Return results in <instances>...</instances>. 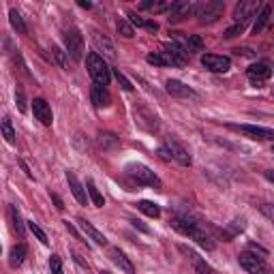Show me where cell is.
Masks as SVG:
<instances>
[{"mask_svg":"<svg viewBox=\"0 0 274 274\" xmlns=\"http://www.w3.org/2000/svg\"><path fill=\"white\" fill-rule=\"evenodd\" d=\"M86 67H88V73H90V77H93V82L97 84V86H107L109 84V79H111V69L107 67V63L103 58H101L97 52H93V54H88V58H86Z\"/></svg>","mask_w":274,"mask_h":274,"instance_id":"6da1fadb","label":"cell"},{"mask_svg":"<svg viewBox=\"0 0 274 274\" xmlns=\"http://www.w3.org/2000/svg\"><path fill=\"white\" fill-rule=\"evenodd\" d=\"M127 176H131L141 187H152V189H157V191L163 189V182H161V178L152 169H148L146 165H141V163L127 165Z\"/></svg>","mask_w":274,"mask_h":274,"instance_id":"7a4b0ae2","label":"cell"},{"mask_svg":"<svg viewBox=\"0 0 274 274\" xmlns=\"http://www.w3.org/2000/svg\"><path fill=\"white\" fill-rule=\"evenodd\" d=\"M225 11V3L223 0H201L195 5V17L199 24H212L223 15Z\"/></svg>","mask_w":274,"mask_h":274,"instance_id":"3957f363","label":"cell"},{"mask_svg":"<svg viewBox=\"0 0 274 274\" xmlns=\"http://www.w3.org/2000/svg\"><path fill=\"white\" fill-rule=\"evenodd\" d=\"M63 39H65L67 56H71L73 60H82V56H84V37H82V33L71 26V28L65 30Z\"/></svg>","mask_w":274,"mask_h":274,"instance_id":"277c9868","label":"cell"},{"mask_svg":"<svg viewBox=\"0 0 274 274\" xmlns=\"http://www.w3.org/2000/svg\"><path fill=\"white\" fill-rule=\"evenodd\" d=\"M238 261H240V266L245 268L249 274H272V268L266 263V259H263V257H257L255 253H251V251L240 253V255H238Z\"/></svg>","mask_w":274,"mask_h":274,"instance_id":"5b68a950","label":"cell"},{"mask_svg":"<svg viewBox=\"0 0 274 274\" xmlns=\"http://www.w3.org/2000/svg\"><path fill=\"white\" fill-rule=\"evenodd\" d=\"M171 35H174V43L180 45L189 56L204 49V41H201V37H197V35H185V33H171Z\"/></svg>","mask_w":274,"mask_h":274,"instance_id":"8992f818","label":"cell"},{"mask_svg":"<svg viewBox=\"0 0 274 274\" xmlns=\"http://www.w3.org/2000/svg\"><path fill=\"white\" fill-rule=\"evenodd\" d=\"M201 65H204L212 73H227L231 69V60L227 56H217V54H204L201 56Z\"/></svg>","mask_w":274,"mask_h":274,"instance_id":"52a82bcc","label":"cell"},{"mask_svg":"<svg viewBox=\"0 0 274 274\" xmlns=\"http://www.w3.org/2000/svg\"><path fill=\"white\" fill-rule=\"evenodd\" d=\"M195 5L193 0H176V3H171V9H169V22H180V19H185L189 15L195 13Z\"/></svg>","mask_w":274,"mask_h":274,"instance_id":"ba28073f","label":"cell"},{"mask_svg":"<svg viewBox=\"0 0 274 274\" xmlns=\"http://www.w3.org/2000/svg\"><path fill=\"white\" fill-rule=\"evenodd\" d=\"M165 56H167V60H169V67H185L187 63H189V54L182 49L180 45H176L174 41L171 43H167V45H163V49H161Z\"/></svg>","mask_w":274,"mask_h":274,"instance_id":"9c48e42d","label":"cell"},{"mask_svg":"<svg viewBox=\"0 0 274 274\" xmlns=\"http://www.w3.org/2000/svg\"><path fill=\"white\" fill-rule=\"evenodd\" d=\"M257 9H259V5L255 3V0H242V3L236 7V11H233V22L247 26L249 19L255 17Z\"/></svg>","mask_w":274,"mask_h":274,"instance_id":"30bf717a","label":"cell"},{"mask_svg":"<svg viewBox=\"0 0 274 274\" xmlns=\"http://www.w3.org/2000/svg\"><path fill=\"white\" fill-rule=\"evenodd\" d=\"M231 129L240 131V133H245V135H247V137H251V139H266V141H272V139H274V131H272V129H266V127L231 125Z\"/></svg>","mask_w":274,"mask_h":274,"instance_id":"8fae6325","label":"cell"},{"mask_svg":"<svg viewBox=\"0 0 274 274\" xmlns=\"http://www.w3.org/2000/svg\"><path fill=\"white\" fill-rule=\"evenodd\" d=\"M33 111H35V118L43 127H52L54 114H52V107H49V103H47L45 99H35L33 101Z\"/></svg>","mask_w":274,"mask_h":274,"instance_id":"7c38bea8","label":"cell"},{"mask_svg":"<svg viewBox=\"0 0 274 274\" xmlns=\"http://www.w3.org/2000/svg\"><path fill=\"white\" fill-rule=\"evenodd\" d=\"M247 75H249V79L255 86H263V82H268V79H270L272 69H270L268 63H257V65H251L247 69Z\"/></svg>","mask_w":274,"mask_h":274,"instance_id":"4fadbf2b","label":"cell"},{"mask_svg":"<svg viewBox=\"0 0 274 274\" xmlns=\"http://www.w3.org/2000/svg\"><path fill=\"white\" fill-rule=\"evenodd\" d=\"M165 90H167L171 97H180V99H199V95L195 93V90L189 88L187 84L178 82V79H167Z\"/></svg>","mask_w":274,"mask_h":274,"instance_id":"5bb4252c","label":"cell"},{"mask_svg":"<svg viewBox=\"0 0 274 274\" xmlns=\"http://www.w3.org/2000/svg\"><path fill=\"white\" fill-rule=\"evenodd\" d=\"M165 146H167V150H169V155H171V161H178L180 165H191V155H189V150L182 146V144H178L176 139H167L165 141Z\"/></svg>","mask_w":274,"mask_h":274,"instance_id":"9a60e30c","label":"cell"},{"mask_svg":"<svg viewBox=\"0 0 274 274\" xmlns=\"http://www.w3.org/2000/svg\"><path fill=\"white\" fill-rule=\"evenodd\" d=\"M109 259L116 263V266L123 270V272H127V274H135V266H133V261H131L127 255L120 249H116V247H111L109 249Z\"/></svg>","mask_w":274,"mask_h":274,"instance_id":"2e32d148","label":"cell"},{"mask_svg":"<svg viewBox=\"0 0 274 274\" xmlns=\"http://www.w3.org/2000/svg\"><path fill=\"white\" fill-rule=\"evenodd\" d=\"M67 182H69V189H71V193H73V197L77 199V204L86 206V204H88V195H86V189L82 187V182L77 180V176L73 174V171H67Z\"/></svg>","mask_w":274,"mask_h":274,"instance_id":"e0dca14e","label":"cell"},{"mask_svg":"<svg viewBox=\"0 0 274 274\" xmlns=\"http://www.w3.org/2000/svg\"><path fill=\"white\" fill-rule=\"evenodd\" d=\"M77 223H79V227H82V231H84L93 242H97V245H101V247H105V245H107V238H105L103 233H101L90 221H86V219H77Z\"/></svg>","mask_w":274,"mask_h":274,"instance_id":"ac0fdd59","label":"cell"},{"mask_svg":"<svg viewBox=\"0 0 274 274\" xmlns=\"http://www.w3.org/2000/svg\"><path fill=\"white\" fill-rule=\"evenodd\" d=\"M169 223H171V227H174L176 231L182 233V236H191L193 229L197 227V223H193V219H189V217H174Z\"/></svg>","mask_w":274,"mask_h":274,"instance_id":"d6986e66","label":"cell"},{"mask_svg":"<svg viewBox=\"0 0 274 274\" xmlns=\"http://www.w3.org/2000/svg\"><path fill=\"white\" fill-rule=\"evenodd\" d=\"M93 39H95V45H97L99 52H103V54L109 56V58H114V56H116L114 43H111L105 35H101V33H97V30H95V33H93Z\"/></svg>","mask_w":274,"mask_h":274,"instance_id":"ffe728a7","label":"cell"},{"mask_svg":"<svg viewBox=\"0 0 274 274\" xmlns=\"http://www.w3.org/2000/svg\"><path fill=\"white\" fill-rule=\"evenodd\" d=\"M90 99H93V103H95L97 107H109V103H111V97H109V93H107V88L97 86V84L93 86Z\"/></svg>","mask_w":274,"mask_h":274,"instance_id":"44dd1931","label":"cell"},{"mask_svg":"<svg viewBox=\"0 0 274 274\" xmlns=\"http://www.w3.org/2000/svg\"><path fill=\"white\" fill-rule=\"evenodd\" d=\"M9 219H11V227L13 231L19 236V240H24V233H26V225L22 221V215H19V210L15 206H9Z\"/></svg>","mask_w":274,"mask_h":274,"instance_id":"7402d4cb","label":"cell"},{"mask_svg":"<svg viewBox=\"0 0 274 274\" xmlns=\"http://www.w3.org/2000/svg\"><path fill=\"white\" fill-rule=\"evenodd\" d=\"M129 24L131 26H137V28H146V30H150V33H157L159 30V24L155 22V19H144V17H139V15H135L133 11L129 13Z\"/></svg>","mask_w":274,"mask_h":274,"instance_id":"603a6c76","label":"cell"},{"mask_svg":"<svg viewBox=\"0 0 274 274\" xmlns=\"http://www.w3.org/2000/svg\"><path fill=\"white\" fill-rule=\"evenodd\" d=\"M189 238H191V240H195L197 245H199L201 249H206V251H212V249H215V242H212V238L208 236V233H206L204 229H199V225H197L195 229H193V233H191Z\"/></svg>","mask_w":274,"mask_h":274,"instance_id":"cb8c5ba5","label":"cell"},{"mask_svg":"<svg viewBox=\"0 0 274 274\" xmlns=\"http://www.w3.org/2000/svg\"><path fill=\"white\" fill-rule=\"evenodd\" d=\"M270 15H272V7H270V5H263V7H261V11L257 13V22H255V26H253V33L259 35L261 30L268 26Z\"/></svg>","mask_w":274,"mask_h":274,"instance_id":"d4e9b609","label":"cell"},{"mask_svg":"<svg viewBox=\"0 0 274 274\" xmlns=\"http://www.w3.org/2000/svg\"><path fill=\"white\" fill-rule=\"evenodd\" d=\"M26 245H17L11 249V253H9V263H11V268H19L26 259Z\"/></svg>","mask_w":274,"mask_h":274,"instance_id":"484cf974","label":"cell"},{"mask_svg":"<svg viewBox=\"0 0 274 274\" xmlns=\"http://www.w3.org/2000/svg\"><path fill=\"white\" fill-rule=\"evenodd\" d=\"M137 210L139 212H144L146 217H150V219H159L161 217V208L155 204V201H146V199H141V201H137Z\"/></svg>","mask_w":274,"mask_h":274,"instance_id":"4316f807","label":"cell"},{"mask_svg":"<svg viewBox=\"0 0 274 274\" xmlns=\"http://www.w3.org/2000/svg\"><path fill=\"white\" fill-rule=\"evenodd\" d=\"M0 131H3V137L7 139V144H15V129H13V123L11 118L5 116L3 120H0Z\"/></svg>","mask_w":274,"mask_h":274,"instance_id":"83f0119b","label":"cell"},{"mask_svg":"<svg viewBox=\"0 0 274 274\" xmlns=\"http://www.w3.org/2000/svg\"><path fill=\"white\" fill-rule=\"evenodd\" d=\"M9 22H11V26L17 30L19 35H26V33H28V28H26V22H24V17L19 15V11H17V9H11V11H9Z\"/></svg>","mask_w":274,"mask_h":274,"instance_id":"f1b7e54d","label":"cell"},{"mask_svg":"<svg viewBox=\"0 0 274 274\" xmlns=\"http://www.w3.org/2000/svg\"><path fill=\"white\" fill-rule=\"evenodd\" d=\"M86 187H88V195H90V199H93V204H95L97 208L105 206V199H103V195L99 193V189H97V185H95V180H93V178H88V180H86Z\"/></svg>","mask_w":274,"mask_h":274,"instance_id":"f546056e","label":"cell"},{"mask_svg":"<svg viewBox=\"0 0 274 274\" xmlns=\"http://www.w3.org/2000/svg\"><path fill=\"white\" fill-rule=\"evenodd\" d=\"M116 30H118V33L123 35V37H127V39H131V37L135 35V28L129 24L127 17H120V19H118V22H116Z\"/></svg>","mask_w":274,"mask_h":274,"instance_id":"4dcf8cb0","label":"cell"},{"mask_svg":"<svg viewBox=\"0 0 274 274\" xmlns=\"http://www.w3.org/2000/svg\"><path fill=\"white\" fill-rule=\"evenodd\" d=\"M52 56H54L56 65H58L60 69H67V67H69V56H67L65 49H60L58 45H52Z\"/></svg>","mask_w":274,"mask_h":274,"instance_id":"1f68e13d","label":"cell"},{"mask_svg":"<svg viewBox=\"0 0 274 274\" xmlns=\"http://www.w3.org/2000/svg\"><path fill=\"white\" fill-rule=\"evenodd\" d=\"M146 60L150 65H155V67H169V60H167V56L163 52H150L146 56Z\"/></svg>","mask_w":274,"mask_h":274,"instance_id":"d6a6232c","label":"cell"},{"mask_svg":"<svg viewBox=\"0 0 274 274\" xmlns=\"http://www.w3.org/2000/svg\"><path fill=\"white\" fill-rule=\"evenodd\" d=\"M99 144L103 148H116L118 146V137L114 133H101L99 135Z\"/></svg>","mask_w":274,"mask_h":274,"instance_id":"836d02e7","label":"cell"},{"mask_svg":"<svg viewBox=\"0 0 274 274\" xmlns=\"http://www.w3.org/2000/svg\"><path fill=\"white\" fill-rule=\"evenodd\" d=\"M28 229L35 233V236H37V240L41 242V245H49V240H47V236H45V231H43L41 227H39L35 221H30V223H28Z\"/></svg>","mask_w":274,"mask_h":274,"instance_id":"e575fe53","label":"cell"},{"mask_svg":"<svg viewBox=\"0 0 274 274\" xmlns=\"http://www.w3.org/2000/svg\"><path fill=\"white\" fill-rule=\"evenodd\" d=\"M111 73H114V77L118 79V84L123 86V88L127 90V93H131V90H133V84H131V82H129V79H127L123 73H120V69H111Z\"/></svg>","mask_w":274,"mask_h":274,"instance_id":"d590c367","label":"cell"},{"mask_svg":"<svg viewBox=\"0 0 274 274\" xmlns=\"http://www.w3.org/2000/svg\"><path fill=\"white\" fill-rule=\"evenodd\" d=\"M15 105L19 111H26V95H24L22 86H17V90H15Z\"/></svg>","mask_w":274,"mask_h":274,"instance_id":"8d00e7d4","label":"cell"},{"mask_svg":"<svg viewBox=\"0 0 274 274\" xmlns=\"http://www.w3.org/2000/svg\"><path fill=\"white\" fill-rule=\"evenodd\" d=\"M49 270H52V274H65L63 272V259H60L58 255L49 257Z\"/></svg>","mask_w":274,"mask_h":274,"instance_id":"74e56055","label":"cell"},{"mask_svg":"<svg viewBox=\"0 0 274 274\" xmlns=\"http://www.w3.org/2000/svg\"><path fill=\"white\" fill-rule=\"evenodd\" d=\"M245 24H233L231 28H227L225 30V35H223V37H225V39H233V37H238V35H242V33H245Z\"/></svg>","mask_w":274,"mask_h":274,"instance_id":"f35d334b","label":"cell"},{"mask_svg":"<svg viewBox=\"0 0 274 274\" xmlns=\"http://www.w3.org/2000/svg\"><path fill=\"white\" fill-rule=\"evenodd\" d=\"M195 274H217V270H212L206 261H197V266H195Z\"/></svg>","mask_w":274,"mask_h":274,"instance_id":"ab89813d","label":"cell"},{"mask_svg":"<svg viewBox=\"0 0 274 274\" xmlns=\"http://www.w3.org/2000/svg\"><path fill=\"white\" fill-rule=\"evenodd\" d=\"M178 249H180V253H182V255H187L189 259H195V261H199V259H197V253H195V251H191L189 247H185V245H180Z\"/></svg>","mask_w":274,"mask_h":274,"instance_id":"60d3db41","label":"cell"},{"mask_svg":"<svg viewBox=\"0 0 274 274\" xmlns=\"http://www.w3.org/2000/svg\"><path fill=\"white\" fill-rule=\"evenodd\" d=\"M157 155L163 159V161H171V155H169V150H167V146H159L157 148Z\"/></svg>","mask_w":274,"mask_h":274,"instance_id":"b9f144b4","label":"cell"},{"mask_svg":"<svg viewBox=\"0 0 274 274\" xmlns=\"http://www.w3.org/2000/svg\"><path fill=\"white\" fill-rule=\"evenodd\" d=\"M259 210L263 212V215H266V219H268V221H272V219H274V215H272V206H270V204H261V206H259Z\"/></svg>","mask_w":274,"mask_h":274,"instance_id":"7bdbcfd3","label":"cell"},{"mask_svg":"<svg viewBox=\"0 0 274 274\" xmlns=\"http://www.w3.org/2000/svg\"><path fill=\"white\" fill-rule=\"evenodd\" d=\"M49 195H52V201L56 204V208H58L60 212H63V210H65V204H63V199H60V197L56 195V193H49Z\"/></svg>","mask_w":274,"mask_h":274,"instance_id":"ee69618b","label":"cell"},{"mask_svg":"<svg viewBox=\"0 0 274 274\" xmlns=\"http://www.w3.org/2000/svg\"><path fill=\"white\" fill-rule=\"evenodd\" d=\"M65 227H67V229H69L71 233H73V236H75V240H82V236H79V231H77V229H75L73 225H71L69 221H65Z\"/></svg>","mask_w":274,"mask_h":274,"instance_id":"f6af8a7d","label":"cell"},{"mask_svg":"<svg viewBox=\"0 0 274 274\" xmlns=\"http://www.w3.org/2000/svg\"><path fill=\"white\" fill-rule=\"evenodd\" d=\"M19 165H22V169H24V171H26V176H28V178H30V180H33V178H35V176H33V171H30V169H28V165H26V163H24V161H19Z\"/></svg>","mask_w":274,"mask_h":274,"instance_id":"bcb514c9","label":"cell"},{"mask_svg":"<svg viewBox=\"0 0 274 274\" xmlns=\"http://www.w3.org/2000/svg\"><path fill=\"white\" fill-rule=\"evenodd\" d=\"M251 251H257V253H261V255H268V251L261 249V247H257V245H251Z\"/></svg>","mask_w":274,"mask_h":274,"instance_id":"7dc6e473","label":"cell"},{"mask_svg":"<svg viewBox=\"0 0 274 274\" xmlns=\"http://www.w3.org/2000/svg\"><path fill=\"white\" fill-rule=\"evenodd\" d=\"M131 223H133V227H137V229H141V231H146V233H148V227H144L139 221H131Z\"/></svg>","mask_w":274,"mask_h":274,"instance_id":"c3c4849f","label":"cell"},{"mask_svg":"<svg viewBox=\"0 0 274 274\" xmlns=\"http://www.w3.org/2000/svg\"><path fill=\"white\" fill-rule=\"evenodd\" d=\"M79 7H82V9H90V7H93V3H86V0H79V3H77Z\"/></svg>","mask_w":274,"mask_h":274,"instance_id":"681fc988","label":"cell"},{"mask_svg":"<svg viewBox=\"0 0 274 274\" xmlns=\"http://www.w3.org/2000/svg\"><path fill=\"white\" fill-rule=\"evenodd\" d=\"M266 178H268V180H270V182H272V180H274V174H272V171H270V169H268V171H266Z\"/></svg>","mask_w":274,"mask_h":274,"instance_id":"f907efd6","label":"cell"},{"mask_svg":"<svg viewBox=\"0 0 274 274\" xmlns=\"http://www.w3.org/2000/svg\"><path fill=\"white\" fill-rule=\"evenodd\" d=\"M101 274H111V272H101Z\"/></svg>","mask_w":274,"mask_h":274,"instance_id":"816d5d0a","label":"cell"}]
</instances>
